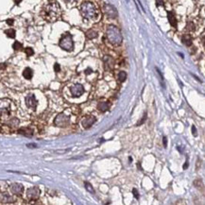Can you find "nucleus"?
Masks as SVG:
<instances>
[{"mask_svg":"<svg viewBox=\"0 0 205 205\" xmlns=\"http://www.w3.org/2000/svg\"><path fill=\"white\" fill-rule=\"evenodd\" d=\"M62 14L61 7L58 2L52 1L49 2L44 7L43 10V16L47 21L49 22H54L57 19H59Z\"/></svg>","mask_w":205,"mask_h":205,"instance_id":"1","label":"nucleus"},{"mask_svg":"<svg viewBox=\"0 0 205 205\" xmlns=\"http://www.w3.org/2000/svg\"><path fill=\"white\" fill-rule=\"evenodd\" d=\"M106 34L109 42L112 44H113V46H120L123 41L122 34H121L120 30L115 26H113V25L109 26L107 28Z\"/></svg>","mask_w":205,"mask_h":205,"instance_id":"2","label":"nucleus"},{"mask_svg":"<svg viewBox=\"0 0 205 205\" xmlns=\"http://www.w3.org/2000/svg\"><path fill=\"white\" fill-rule=\"evenodd\" d=\"M80 12L84 18L93 20L97 16V8L91 2H84L80 7Z\"/></svg>","mask_w":205,"mask_h":205,"instance_id":"3","label":"nucleus"},{"mask_svg":"<svg viewBox=\"0 0 205 205\" xmlns=\"http://www.w3.org/2000/svg\"><path fill=\"white\" fill-rule=\"evenodd\" d=\"M59 46L65 51H72L74 49V42L72 35L70 33H65L61 38Z\"/></svg>","mask_w":205,"mask_h":205,"instance_id":"4","label":"nucleus"},{"mask_svg":"<svg viewBox=\"0 0 205 205\" xmlns=\"http://www.w3.org/2000/svg\"><path fill=\"white\" fill-rule=\"evenodd\" d=\"M69 121H70V118L69 116H67V115L65 113H59L56 116L55 120H54V124L55 126L57 127H60V128H65L66 127L68 124H69Z\"/></svg>","mask_w":205,"mask_h":205,"instance_id":"5","label":"nucleus"},{"mask_svg":"<svg viewBox=\"0 0 205 205\" xmlns=\"http://www.w3.org/2000/svg\"><path fill=\"white\" fill-rule=\"evenodd\" d=\"M40 189L38 186L30 187L27 190V197L29 200H36L40 197Z\"/></svg>","mask_w":205,"mask_h":205,"instance_id":"6","label":"nucleus"},{"mask_svg":"<svg viewBox=\"0 0 205 205\" xmlns=\"http://www.w3.org/2000/svg\"><path fill=\"white\" fill-rule=\"evenodd\" d=\"M26 105H27L28 108L31 109V110L35 111L36 108H37V105H38V101L35 98V95L33 94H29L28 95L27 97H26Z\"/></svg>","mask_w":205,"mask_h":205,"instance_id":"7","label":"nucleus"},{"mask_svg":"<svg viewBox=\"0 0 205 205\" xmlns=\"http://www.w3.org/2000/svg\"><path fill=\"white\" fill-rule=\"evenodd\" d=\"M70 92H71L72 97L79 98L84 93V88H83V86L81 84H80V83H76V84L70 87Z\"/></svg>","mask_w":205,"mask_h":205,"instance_id":"8","label":"nucleus"},{"mask_svg":"<svg viewBox=\"0 0 205 205\" xmlns=\"http://www.w3.org/2000/svg\"><path fill=\"white\" fill-rule=\"evenodd\" d=\"M11 110L9 104H4L3 102L0 103V120H6L10 117Z\"/></svg>","mask_w":205,"mask_h":205,"instance_id":"9","label":"nucleus"},{"mask_svg":"<svg viewBox=\"0 0 205 205\" xmlns=\"http://www.w3.org/2000/svg\"><path fill=\"white\" fill-rule=\"evenodd\" d=\"M104 11L108 17L114 19L117 17V11L113 5L111 4H105L104 5Z\"/></svg>","mask_w":205,"mask_h":205,"instance_id":"10","label":"nucleus"},{"mask_svg":"<svg viewBox=\"0 0 205 205\" xmlns=\"http://www.w3.org/2000/svg\"><path fill=\"white\" fill-rule=\"evenodd\" d=\"M11 191L16 196H21L24 193V186L20 183H14L11 185Z\"/></svg>","mask_w":205,"mask_h":205,"instance_id":"11","label":"nucleus"},{"mask_svg":"<svg viewBox=\"0 0 205 205\" xmlns=\"http://www.w3.org/2000/svg\"><path fill=\"white\" fill-rule=\"evenodd\" d=\"M104 67L106 70H113L114 67V60L111 56H105L103 58Z\"/></svg>","mask_w":205,"mask_h":205,"instance_id":"12","label":"nucleus"},{"mask_svg":"<svg viewBox=\"0 0 205 205\" xmlns=\"http://www.w3.org/2000/svg\"><path fill=\"white\" fill-rule=\"evenodd\" d=\"M95 122V118L94 116H87L85 119L82 120V126L84 129H89V128H91L94 123Z\"/></svg>","mask_w":205,"mask_h":205,"instance_id":"13","label":"nucleus"},{"mask_svg":"<svg viewBox=\"0 0 205 205\" xmlns=\"http://www.w3.org/2000/svg\"><path fill=\"white\" fill-rule=\"evenodd\" d=\"M18 133L19 134H22V135L25 136H28L30 137L33 135V130L30 129V128H20V129L18 130Z\"/></svg>","mask_w":205,"mask_h":205,"instance_id":"14","label":"nucleus"},{"mask_svg":"<svg viewBox=\"0 0 205 205\" xmlns=\"http://www.w3.org/2000/svg\"><path fill=\"white\" fill-rule=\"evenodd\" d=\"M167 18L170 25L173 28H177V18L173 11H167Z\"/></svg>","mask_w":205,"mask_h":205,"instance_id":"15","label":"nucleus"},{"mask_svg":"<svg viewBox=\"0 0 205 205\" xmlns=\"http://www.w3.org/2000/svg\"><path fill=\"white\" fill-rule=\"evenodd\" d=\"M98 110H99L100 112L104 113L106 111L109 110V108H110V103L107 101H101V102H98V104L97 106Z\"/></svg>","mask_w":205,"mask_h":205,"instance_id":"16","label":"nucleus"},{"mask_svg":"<svg viewBox=\"0 0 205 205\" xmlns=\"http://www.w3.org/2000/svg\"><path fill=\"white\" fill-rule=\"evenodd\" d=\"M14 201V198H12L9 194L7 193H0V202L2 203H9Z\"/></svg>","mask_w":205,"mask_h":205,"instance_id":"17","label":"nucleus"},{"mask_svg":"<svg viewBox=\"0 0 205 205\" xmlns=\"http://www.w3.org/2000/svg\"><path fill=\"white\" fill-rule=\"evenodd\" d=\"M182 42L184 46L186 47H191L192 46V37L189 34H185L182 37Z\"/></svg>","mask_w":205,"mask_h":205,"instance_id":"18","label":"nucleus"},{"mask_svg":"<svg viewBox=\"0 0 205 205\" xmlns=\"http://www.w3.org/2000/svg\"><path fill=\"white\" fill-rule=\"evenodd\" d=\"M23 76H24V78H25V79H27V80H31V79H32V77H33V71H32V69L29 68V67H27V68H26V69L24 70Z\"/></svg>","mask_w":205,"mask_h":205,"instance_id":"19","label":"nucleus"},{"mask_svg":"<svg viewBox=\"0 0 205 205\" xmlns=\"http://www.w3.org/2000/svg\"><path fill=\"white\" fill-rule=\"evenodd\" d=\"M98 32L94 29H90L86 32V36H87L88 39H95V38L98 37Z\"/></svg>","mask_w":205,"mask_h":205,"instance_id":"20","label":"nucleus"},{"mask_svg":"<svg viewBox=\"0 0 205 205\" xmlns=\"http://www.w3.org/2000/svg\"><path fill=\"white\" fill-rule=\"evenodd\" d=\"M5 34L7 35L9 38H11V39H14V38H15V30L14 29H7V30H5Z\"/></svg>","mask_w":205,"mask_h":205,"instance_id":"21","label":"nucleus"},{"mask_svg":"<svg viewBox=\"0 0 205 205\" xmlns=\"http://www.w3.org/2000/svg\"><path fill=\"white\" fill-rule=\"evenodd\" d=\"M84 185H85L86 190L89 192V193H91V194H95V189H94V187H93V185H92L90 182H84Z\"/></svg>","mask_w":205,"mask_h":205,"instance_id":"22","label":"nucleus"},{"mask_svg":"<svg viewBox=\"0 0 205 205\" xmlns=\"http://www.w3.org/2000/svg\"><path fill=\"white\" fill-rule=\"evenodd\" d=\"M12 48H14V50L18 51V50H22L23 49V44L21 43H19V42H14V44H12Z\"/></svg>","mask_w":205,"mask_h":205,"instance_id":"23","label":"nucleus"},{"mask_svg":"<svg viewBox=\"0 0 205 205\" xmlns=\"http://www.w3.org/2000/svg\"><path fill=\"white\" fill-rule=\"evenodd\" d=\"M126 78H127V74H126V72H124V71H120V72L118 73V80H119L120 82L125 81Z\"/></svg>","mask_w":205,"mask_h":205,"instance_id":"24","label":"nucleus"},{"mask_svg":"<svg viewBox=\"0 0 205 205\" xmlns=\"http://www.w3.org/2000/svg\"><path fill=\"white\" fill-rule=\"evenodd\" d=\"M25 52H26V54H27L28 57H30V56H32L34 54V51H33V49L31 48V47L25 48Z\"/></svg>","mask_w":205,"mask_h":205,"instance_id":"25","label":"nucleus"},{"mask_svg":"<svg viewBox=\"0 0 205 205\" xmlns=\"http://www.w3.org/2000/svg\"><path fill=\"white\" fill-rule=\"evenodd\" d=\"M186 29H187V30H189V31H194L195 30V25H194V23H192V22H188L187 23V27H186Z\"/></svg>","mask_w":205,"mask_h":205,"instance_id":"26","label":"nucleus"},{"mask_svg":"<svg viewBox=\"0 0 205 205\" xmlns=\"http://www.w3.org/2000/svg\"><path fill=\"white\" fill-rule=\"evenodd\" d=\"M146 117H148V113H144V115H143V118H142V120H141V121H139V122L137 123V125L136 126H140V125H142L143 123H145V121L146 120Z\"/></svg>","mask_w":205,"mask_h":205,"instance_id":"27","label":"nucleus"},{"mask_svg":"<svg viewBox=\"0 0 205 205\" xmlns=\"http://www.w3.org/2000/svg\"><path fill=\"white\" fill-rule=\"evenodd\" d=\"M132 194H133L134 197H135L136 200H139V194H138V191H137L136 188H133L132 189Z\"/></svg>","mask_w":205,"mask_h":205,"instance_id":"28","label":"nucleus"},{"mask_svg":"<svg viewBox=\"0 0 205 205\" xmlns=\"http://www.w3.org/2000/svg\"><path fill=\"white\" fill-rule=\"evenodd\" d=\"M54 70H55V72H60L61 71V66L59 63H55L54 65Z\"/></svg>","mask_w":205,"mask_h":205,"instance_id":"29","label":"nucleus"},{"mask_svg":"<svg viewBox=\"0 0 205 205\" xmlns=\"http://www.w3.org/2000/svg\"><path fill=\"white\" fill-rule=\"evenodd\" d=\"M192 133H193V135H194V136H197V129H196V127H195V126H192Z\"/></svg>","mask_w":205,"mask_h":205,"instance_id":"30","label":"nucleus"},{"mask_svg":"<svg viewBox=\"0 0 205 205\" xmlns=\"http://www.w3.org/2000/svg\"><path fill=\"white\" fill-rule=\"evenodd\" d=\"M163 143H164V146L166 148V146H167V138H166L165 136L163 137Z\"/></svg>","mask_w":205,"mask_h":205,"instance_id":"31","label":"nucleus"},{"mask_svg":"<svg viewBox=\"0 0 205 205\" xmlns=\"http://www.w3.org/2000/svg\"><path fill=\"white\" fill-rule=\"evenodd\" d=\"M156 6L159 7V6H164V1L163 0H156Z\"/></svg>","mask_w":205,"mask_h":205,"instance_id":"32","label":"nucleus"},{"mask_svg":"<svg viewBox=\"0 0 205 205\" xmlns=\"http://www.w3.org/2000/svg\"><path fill=\"white\" fill-rule=\"evenodd\" d=\"M27 146H28V148H29V149H34V148H36V146H37V145L36 144H28Z\"/></svg>","mask_w":205,"mask_h":205,"instance_id":"33","label":"nucleus"},{"mask_svg":"<svg viewBox=\"0 0 205 205\" xmlns=\"http://www.w3.org/2000/svg\"><path fill=\"white\" fill-rule=\"evenodd\" d=\"M6 22H7V24L9 25V26H12V25H14V20H12V19H8V20L7 21H6Z\"/></svg>","mask_w":205,"mask_h":205,"instance_id":"34","label":"nucleus"},{"mask_svg":"<svg viewBox=\"0 0 205 205\" xmlns=\"http://www.w3.org/2000/svg\"><path fill=\"white\" fill-rule=\"evenodd\" d=\"M22 2V0H14V3L16 4V5H19Z\"/></svg>","mask_w":205,"mask_h":205,"instance_id":"35","label":"nucleus"},{"mask_svg":"<svg viewBox=\"0 0 205 205\" xmlns=\"http://www.w3.org/2000/svg\"><path fill=\"white\" fill-rule=\"evenodd\" d=\"M76 1H78V0H66V2H68V3H74Z\"/></svg>","mask_w":205,"mask_h":205,"instance_id":"36","label":"nucleus"},{"mask_svg":"<svg viewBox=\"0 0 205 205\" xmlns=\"http://www.w3.org/2000/svg\"><path fill=\"white\" fill-rule=\"evenodd\" d=\"M91 71H92V70H91V69H88V70H86V71H85V73H86L87 75H89V74H90V73H91Z\"/></svg>","mask_w":205,"mask_h":205,"instance_id":"37","label":"nucleus"}]
</instances>
